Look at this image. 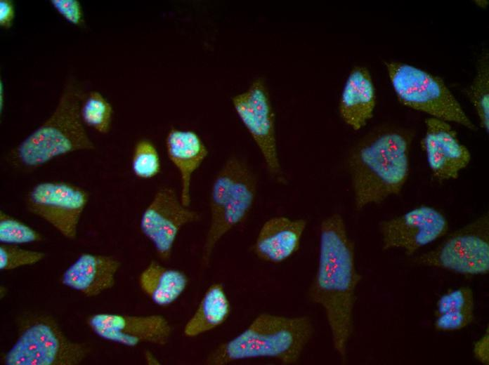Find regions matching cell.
<instances>
[{
  "label": "cell",
  "mask_w": 489,
  "mask_h": 365,
  "mask_svg": "<svg viewBox=\"0 0 489 365\" xmlns=\"http://www.w3.org/2000/svg\"><path fill=\"white\" fill-rule=\"evenodd\" d=\"M360 280L354 244L341 215L334 213L320 224L318 267L308 296L324 309L334 349L342 361L353 333L356 291Z\"/></svg>",
  "instance_id": "1"
},
{
  "label": "cell",
  "mask_w": 489,
  "mask_h": 365,
  "mask_svg": "<svg viewBox=\"0 0 489 365\" xmlns=\"http://www.w3.org/2000/svg\"><path fill=\"white\" fill-rule=\"evenodd\" d=\"M412 131L379 126L358 140L346 160L356 210L400 192L410 174Z\"/></svg>",
  "instance_id": "2"
},
{
  "label": "cell",
  "mask_w": 489,
  "mask_h": 365,
  "mask_svg": "<svg viewBox=\"0 0 489 365\" xmlns=\"http://www.w3.org/2000/svg\"><path fill=\"white\" fill-rule=\"evenodd\" d=\"M313 332L308 317L263 312L244 331L211 351L205 363L226 365L240 360L269 358L284 364H294Z\"/></svg>",
  "instance_id": "3"
},
{
  "label": "cell",
  "mask_w": 489,
  "mask_h": 365,
  "mask_svg": "<svg viewBox=\"0 0 489 365\" xmlns=\"http://www.w3.org/2000/svg\"><path fill=\"white\" fill-rule=\"evenodd\" d=\"M82 93L77 81L70 77L50 117L10 151L8 160L13 166L32 171L57 157L95 149L80 116Z\"/></svg>",
  "instance_id": "4"
},
{
  "label": "cell",
  "mask_w": 489,
  "mask_h": 365,
  "mask_svg": "<svg viewBox=\"0 0 489 365\" xmlns=\"http://www.w3.org/2000/svg\"><path fill=\"white\" fill-rule=\"evenodd\" d=\"M257 192V178L247 163L230 157L213 181L210 197V223L202 252V264H209L216 244L249 213Z\"/></svg>",
  "instance_id": "5"
},
{
  "label": "cell",
  "mask_w": 489,
  "mask_h": 365,
  "mask_svg": "<svg viewBox=\"0 0 489 365\" xmlns=\"http://www.w3.org/2000/svg\"><path fill=\"white\" fill-rule=\"evenodd\" d=\"M398 100L405 107L476 131L461 105L439 77L410 64L385 62Z\"/></svg>",
  "instance_id": "6"
},
{
  "label": "cell",
  "mask_w": 489,
  "mask_h": 365,
  "mask_svg": "<svg viewBox=\"0 0 489 365\" xmlns=\"http://www.w3.org/2000/svg\"><path fill=\"white\" fill-rule=\"evenodd\" d=\"M89 352L86 344L70 340L53 318L39 315L22 322L16 341L3 354L1 362L4 365H76Z\"/></svg>",
  "instance_id": "7"
},
{
  "label": "cell",
  "mask_w": 489,
  "mask_h": 365,
  "mask_svg": "<svg viewBox=\"0 0 489 365\" xmlns=\"http://www.w3.org/2000/svg\"><path fill=\"white\" fill-rule=\"evenodd\" d=\"M414 263L464 275L489 272L488 212L454 231L433 249L415 257Z\"/></svg>",
  "instance_id": "8"
},
{
  "label": "cell",
  "mask_w": 489,
  "mask_h": 365,
  "mask_svg": "<svg viewBox=\"0 0 489 365\" xmlns=\"http://www.w3.org/2000/svg\"><path fill=\"white\" fill-rule=\"evenodd\" d=\"M231 100L237 117L259 148L270 175L282 182L275 113L266 80L261 77L255 78Z\"/></svg>",
  "instance_id": "9"
},
{
  "label": "cell",
  "mask_w": 489,
  "mask_h": 365,
  "mask_svg": "<svg viewBox=\"0 0 489 365\" xmlns=\"http://www.w3.org/2000/svg\"><path fill=\"white\" fill-rule=\"evenodd\" d=\"M84 188L64 181L35 185L27 194L28 210L44 220L68 239H74L82 213L89 201Z\"/></svg>",
  "instance_id": "10"
},
{
  "label": "cell",
  "mask_w": 489,
  "mask_h": 365,
  "mask_svg": "<svg viewBox=\"0 0 489 365\" xmlns=\"http://www.w3.org/2000/svg\"><path fill=\"white\" fill-rule=\"evenodd\" d=\"M200 219V214L185 206L174 188L163 186L143 212L140 229L152 244L158 257L169 260L180 230Z\"/></svg>",
  "instance_id": "11"
},
{
  "label": "cell",
  "mask_w": 489,
  "mask_h": 365,
  "mask_svg": "<svg viewBox=\"0 0 489 365\" xmlns=\"http://www.w3.org/2000/svg\"><path fill=\"white\" fill-rule=\"evenodd\" d=\"M382 248L403 249L407 255L444 237L449 228L445 216L438 209L422 205L379 223Z\"/></svg>",
  "instance_id": "12"
},
{
  "label": "cell",
  "mask_w": 489,
  "mask_h": 365,
  "mask_svg": "<svg viewBox=\"0 0 489 365\" xmlns=\"http://www.w3.org/2000/svg\"><path fill=\"white\" fill-rule=\"evenodd\" d=\"M87 324L102 339L128 347L143 343L164 345L172 334L169 322L159 314L98 313L89 317Z\"/></svg>",
  "instance_id": "13"
},
{
  "label": "cell",
  "mask_w": 489,
  "mask_h": 365,
  "mask_svg": "<svg viewBox=\"0 0 489 365\" xmlns=\"http://www.w3.org/2000/svg\"><path fill=\"white\" fill-rule=\"evenodd\" d=\"M425 125L422 146L433 175L441 181L457 179L470 162V152L449 122L429 117Z\"/></svg>",
  "instance_id": "14"
},
{
  "label": "cell",
  "mask_w": 489,
  "mask_h": 365,
  "mask_svg": "<svg viewBox=\"0 0 489 365\" xmlns=\"http://www.w3.org/2000/svg\"><path fill=\"white\" fill-rule=\"evenodd\" d=\"M307 226L305 219L274 216L261 226L252 251L260 260L278 264L288 260L299 249Z\"/></svg>",
  "instance_id": "15"
},
{
  "label": "cell",
  "mask_w": 489,
  "mask_h": 365,
  "mask_svg": "<svg viewBox=\"0 0 489 365\" xmlns=\"http://www.w3.org/2000/svg\"><path fill=\"white\" fill-rule=\"evenodd\" d=\"M120 265L113 256L84 253L64 271L60 281L87 297L96 296L114 286Z\"/></svg>",
  "instance_id": "16"
},
{
  "label": "cell",
  "mask_w": 489,
  "mask_h": 365,
  "mask_svg": "<svg viewBox=\"0 0 489 365\" xmlns=\"http://www.w3.org/2000/svg\"><path fill=\"white\" fill-rule=\"evenodd\" d=\"M377 96L370 70L354 66L344 85L339 102L342 121L353 131L363 128L373 117Z\"/></svg>",
  "instance_id": "17"
},
{
  "label": "cell",
  "mask_w": 489,
  "mask_h": 365,
  "mask_svg": "<svg viewBox=\"0 0 489 365\" xmlns=\"http://www.w3.org/2000/svg\"><path fill=\"white\" fill-rule=\"evenodd\" d=\"M165 145L168 158L180 175L181 200L189 206L192 176L208 156L207 147L194 131L176 128L169 131Z\"/></svg>",
  "instance_id": "18"
},
{
  "label": "cell",
  "mask_w": 489,
  "mask_h": 365,
  "mask_svg": "<svg viewBox=\"0 0 489 365\" xmlns=\"http://www.w3.org/2000/svg\"><path fill=\"white\" fill-rule=\"evenodd\" d=\"M188 284L182 271L169 268L152 260L141 272L138 284L142 291L156 305L165 307L176 302Z\"/></svg>",
  "instance_id": "19"
},
{
  "label": "cell",
  "mask_w": 489,
  "mask_h": 365,
  "mask_svg": "<svg viewBox=\"0 0 489 365\" xmlns=\"http://www.w3.org/2000/svg\"><path fill=\"white\" fill-rule=\"evenodd\" d=\"M231 312V305L221 283H214L204 292L196 310L186 322L183 334L197 337L224 324Z\"/></svg>",
  "instance_id": "20"
},
{
  "label": "cell",
  "mask_w": 489,
  "mask_h": 365,
  "mask_svg": "<svg viewBox=\"0 0 489 365\" xmlns=\"http://www.w3.org/2000/svg\"><path fill=\"white\" fill-rule=\"evenodd\" d=\"M465 94L473 105L481 127L489 131V54L484 51L478 60L476 75L465 89Z\"/></svg>",
  "instance_id": "21"
},
{
  "label": "cell",
  "mask_w": 489,
  "mask_h": 365,
  "mask_svg": "<svg viewBox=\"0 0 489 365\" xmlns=\"http://www.w3.org/2000/svg\"><path fill=\"white\" fill-rule=\"evenodd\" d=\"M113 109L107 100L98 91H91L82 98L80 116L84 124L101 134L111 128Z\"/></svg>",
  "instance_id": "22"
},
{
  "label": "cell",
  "mask_w": 489,
  "mask_h": 365,
  "mask_svg": "<svg viewBox=\"0 0 489 365\" xmlns=\"http://www.w3.org/2000/svg\"><path fill=\"white\" fill-rule=\"evenodd\" d=\"M131 170L140 179H151L161 171V161L157 147L146 138L139 140L135 145L132 158Z\"/></svg>",
  "instance_id": "23"
},
{
  "label": "cell",
  "mask_w": 489,
  "mask_h": 365,
  "mask_svg": "<svg viewBox=\"0 0 489 365\" xmlns=\"http://www.w3.org/2000/svg\"><path fill=\"white\" fill-rule=\"evenodd\" d=\"M43 240L42 235L25 223L0 211V242L18 245Z\"/></svg>",
  "instance_id": "24"
},
{
  "label": "cell",
  "mask_w": 489,
  "mask_h": 365,
  "mask_svg": "<svg viewBox=\"0 0 489 365\" xmlns=\"http://www.w3.org/2000/svg\"><path fill=\"white\" fill-rule=\"evenodd\" d=\"M475 298L472 289L462 286L443 293L436 304L435 314L450 312H474Z\"/></svg>",
  "instance_id": "25"
},
{
  "label": "cell",
  "mask_w": 489,
  "mask_h": 365,
  "mask_svg": "<svg viewBox=\"0 0 489 365\" xmlns=\"http://www.w3.org/2000/svg\"><path fill=\"white\" fill-rule=\"evenodd\" d=\"M44 257L45 253L41 251L22 248L18 245L1 244L0 269L6 271L32 265L42 260Z\"/></svg>",
  "instance_id": "26"
},
{
  "label": "cell",
  "mask_w": 489,
  "mask_h": 365,
  "mask_svg": "<svg viewBox=\"0 0 489 365\" xmlns=\"http://www.w3.org/2000/svg\"><path fill=\"white\" fill-rule=\"evenodd\" d=\"M474 312H450L436 316L434 327L440 331H455L464 328L474 319Z\"/></svg>",
  "instance_id": "27"
},
{
  "label": "cell",
  "mask_w": 489,
  "mask_h": 365,
  "mask_svg": "<svg viewBox=\"0 0 489 365\" xmlns=\"http://www.w3.org/2000/svg\"><path fill=\"white\" fill-rule=\"evenodd\" d=\"M51 4L66 21L76 27H85L84 13L79 1L51 0Z\"/></svg>",
  "instance_id": "28"
},
{
  "label": "cell",
  "mask_w": 489,
  "mask_h": 365,
  "mask_svg": "<svg viewBox=\"0 0 489 365\" xmlns=\"http://www.w3.org/2000/svg\"><path fill=\"white\" fill-rule=\"evenodd\" d=\"M474 358L481 364H489V329L487 326L481 337L478 339L473 346Z\"/></svg>",
  "instance_id": "29"
},
{
  "label": "cell",
  "mask_w": 489,
  "mask_h": 365,
  "mask_svg": "<svg viewBox=\"0 0 489 365\" xmlns=\"http://www.w3.org/2000/svg\"><path fill=\"white\" fill-rule=\"evenodd\" d=\"M15 19V6L11 0L0 1V26L4 29H9Z\"/></svg>",
  "instance_id": "30"
},
{
  "label": "cell",
  "mask_w": 489,
  "mask_h": 365,
  "mask_svg": "<svg viewBox=\"0 0 489 365\" xmlns=\"http://www.w3.org/2000/svg\"><path fill=\"white\" fill-rule=\"evenodd\" d=\"M145 359L149 364H159L157 358L150 351L145 352Z\"/></svg>",
  "instance_id": "31"
},
{
  "label": "cell",
  "mask_w": 489,
  "mask_h": 365,
  "mask_svg": "<svg viewBox=\"0 0 489 365\" xmlns=\"http://www.w3.org/2000/svg\"><path fill=\"white\" fill-rule=\"evenodd\" d=\"M474 2L475 4L481 8H486L488 5V1L485 0H476Z\"/></svg>",
  "instance_id": "32"
},
{
  "label": "cell",
  "mask_w": 489,
  "mask_h": 365,
  "mask_svg": "<svg viewBox=\"0 0 489 365\" xmlns=\"http://www.w3.org/2000/svg\"><path fill=\"white\" fill-rule=\"evenodd\" d=\"M3 106H4V88H3L2 82L1 81V83H0V109H1V112H2Z\"/></svg>",
  "instance_id": "33"
}]
</instances>
